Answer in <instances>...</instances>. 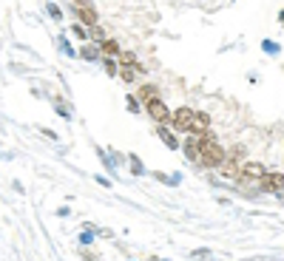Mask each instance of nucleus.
Wrapping results in <instances>:
<instances>
[{
    "label": "nucleus",
    "mask_w": 284,
    "mask_h": 261,
    "mask_svg": "<svg viewBox=\"0 0 284 261\" xmlns=\"http://www.w3.org/2000/svg\"><path fill=\"white\" fill-rule=\"evenodd\" d=\"M264 173H267L264 165H259V162H244V165H242V173H239V182H242V185H259V179Z\"/></svg>",
    "instance_id": "obj_1"
},
{
    "label": "nucleus",
    "mask_w": 284,
    "mask_h": 261,
    "mask_svg": "<svg viewBox=\"0 0 284 261\" xmlns=\"http://www.w3.org/2000/svg\"><path fill=\"white\" fill-rule=\"evenodd\" d=\"M145 108H148V116L157 119V122H170V116H173V113L168 111V105L159 100V97L157 100H151V102H145Z\"/></svg>",
    "instance_id": "obj_2"
},
{
    "label": "nucleus",
    "mask_w": 284,
    "mask_h": 261,
    "mask_svg": "<svg viewBox=\"0 0 284 261\" xmlns=\"http://www.w3.org/2000/svg\"><path fill=\"white\" fill-rule=\"evenodd\" d=\"M74 11H77V17L85 26H94L97 23V9L91 6V0H74Z\"/></svg>",
    "instance_id": "obj_3"
},
{
    "label": "nucleus",
    "mask_w": 284,
    "mask_h": 261,
    "mask_svg": "<svg viewBox=\"0 0 284 261\" xmlns=\"http://www.w3.org/2000/svg\"><path fill=\"white\" fill-rule=\"evenodd\" d=\"M261 190H270V193H282L284 190V173H264L259 179Z\"/></svg>",
    "instance_id": "obj_4"
},
{
    "label": "nucleus",
    "mask_w": 284,
    "mask_h": 261,
    "mask_svg": "<svg viewBox=\"0 0 284 261\" xmlns=\"http://www.w3.org/2000/svg\"><path fill=\"white\" fill-rule=\"evenodd\" d=\"M191 119H193L191 108H176L173 116H170V125H173L176 131H191Z\"/></svg>",
    "instance_id": "obj_5"
},
{
    "label": "nucleus",
    "mask_w": 284,
    "mask_h": 261,
    "mask_svg": "<svg viewBox=\"0 0 284 261\" xmlns=\"http://www.w3.org/2000/svg\"><path fill=\"white\" fill-rule=\"evenodd\" d=\"M204 131H210V116L202 111H196L191 119V134H204Z\"/></svg>",
    "instance_id": "obj_6"
},
{
    "label": "nucleus",
    "mask_w": 284,
    "mask_h": 261,
    "mask_svg": "<svg viewBox=\"0 0 284 261\" xmlns=\"http://www.w3.org/2000/svg\"><path fill=\"white\" fill-rule=\"evenodd\" d=\"M157 134H159V139H162V142H165V145H168L170 150H173V148H179V142H176V136H173V134L168 131V128H165V122H159Z\"/></svg>",
    "instance_id": "obj_7"
},
{
    "label": "nucleus",
    "mask_w": 284,
    "mask_h": 261,
    "mask_svg": "<svg viewBox=\"0 0 284 261\" xmlns=\"http://www.w3.org/2000/svg\"><path fill=\"white\" fill-rule=\"evenodd\" d=\"M136 94H139V100H142V102H151V100H157V97H159L157 85H142Z\"/></svg>",
    "instance_id": "obj_8"
},
{
    "label": "nucleus",
    "mask_w": 284,
    "mask_h": 261,
    "mask_svg": "<svg viewBox=\"0 0 284 261\" xmlns=\"http://www.w3.org/2000/svg\"><path fill=\"white\" fill-rule=\"evenodd\" d=\"M102 54L105 57H114V54H120V43H117V40H102Z\"/></svg>",
    "instance_id": "obj_9"
},
{
    "label": "nucleus",
    "mask_w": 284,
    "mask_h": 261,
    "mask_svg": "<svg viewBox=\"0 0 284 261\" xmlns=\"http://www.w3.org/2000/svg\"><path fill=\"white\" fill-rule=\"evenodd\" d=\"M88 34L94 37V40H97V43H102V40H108V37H105V32H102V26H97V23H94V26L88 29Z\"/></svg>",
    "instance_id": "obj_10"
},
{
    "label": "nucleus",
    "mask_w": 284,
    "mask_h": 261,
    "mask_svg": "<svg viewBox=\"0 0 284 261\" xmlns=\"http://www.w3.org/2000/svg\"><path fill=\"white\" fill-rule=\"evenodd\" d=\"M227 159H236V162H242V159H244V148H242V145H233L230 150H227Z\"/></svg>",
    "instance_id": "obj_11"
},
{
    "label": "nucleus",
    "mask_w": 284,
    "mask_h": 261,
    "mask_svg": "<svg viewBox=\"0 0 284 261\" xmlns=\"http://www.w3.org/2000/svg\"><path fill=\"white\" fill-rule=\"evenodd\" d=\"M80 54L85 57V60H97V57H100V51H97L94 45H85V48H80Z\"/></svg>",
    "instance_id": "obj_12"
},
{
    "label": "nucleus",
    "mask_w": 284,
    "mask_h": 261,
    "mask_svg": "<svg viewBox=\"0 0 284 261\" xmlns=\"http://www.w3.org/2000/svg\"><path fill=\"white\" fill-rule=\"evenodd\" d=\"M71 32L77 34L80 40H85V29H82V23H74V29H71Z\"/></svg>",
    "instance_id": "obj_13"
},
{
    "label": "nucleus",
    "mask_w": 284,
    "mask_h": 261,
    "mask_svg": "<svg viewBox=\"0 0 284 261\" xmlns=\"http://www.w3.org/2000/svg\"><path fill=\"white\" fill-rule=\"evenodd\" d=\"M120 63H136L131 51H120Z\"/></svg>",
    "instance_id": "obj_14"
},
{
    "label": "nucleus",
    "mask_w": 284,
    "mask_h": 261,
    "mask_svg": "<svg viewBox=\"0 0 284 261\" xmlns=\"http://www.w3.org/2000/svg\"><path fill=\"white\" fill-rule=\"evenodd\" d=\"M105 71H108V74H120V71H117V63H114V60H105Z\"/></svg>",
    "instance_id": "obj_15"
},
{
    "label": "nucleus",
    "mask_w": 284,
    "mask_h": 261,
    "mask_svg": "<svg viewBox=\"0 0 284 261\" xmlns=\"http://www.w3.org/2000/svg\"><path fill=\"white\" fill-rule=\"evenodd\" d=\"M264 51H270V54H276L279 48H276V43H270V40H267V43H264Z\"/></svg>",
    "instance_id": "obj_16"
}]
</instances>
